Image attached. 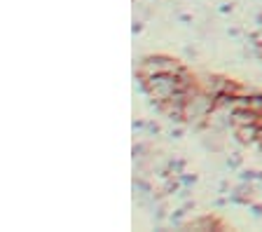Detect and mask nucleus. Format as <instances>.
<instances>
[{"label": "nucleus", "instance_id": "obj_1", "mask_svg": "<svg viewBox=\"0 0 262 232\" xmlns=\"http://www.w3.org/2000/svg\"><path fill=\"white\" fill-rule=\"evenodd\" d=\"M213 108H215V96L199 87V89H194V92H190V96H187L183 120H185L190 127H206Z\"/></svg>", "mask_w": 262, "mask_h": 232}, {"label": "nucleus", "instance_id": "obj_3", "mask_svg": "<svg viewBox=\"0 0 262 232\" xmlns=\"http://www.w3.org/2000/svg\"><path fill=\"white\" fill-rule=\"evenodd\" d=\"M180 71H183V66H180L176 59L155 54V56H145V59L138 64L136 75L143 80V77H155V75H164V73H176V75H178Z\"/></svg>", "mask_w": 262, "mask_h": 232}, {"label": "nucleus", "instance_id": "obj_2", "mask_svg": "<svg viewBox=\"0 0 262 232\" xmlns=\"http://www.w3.org/2000/svg\"><path fill=\"white\" fill-rule=\"evenodd\" d=\"M145 94L155 101V106L166 103L169 99H173L180 89V77L176 73H164V75H155V77H143L141 80Z\"/></svg>", "mask_w": 262, "mask_h": 232}, {"label": "nucleus", "instance_id": "obj_4", "mask_svg": "<svg viewBox=\"0 0 262 232\" xmlns=\"http://www.w3.org/2000/svg\"><path fill=\"white\" fill-rule=\"evenodd\" d=\"M234 129H236V136H239L241 143H248V145H253L257 141V136H260V127L257 124H239Z\"/></svg>", "mask_w": 262, "mask_h": 232}]
</instances>
